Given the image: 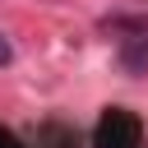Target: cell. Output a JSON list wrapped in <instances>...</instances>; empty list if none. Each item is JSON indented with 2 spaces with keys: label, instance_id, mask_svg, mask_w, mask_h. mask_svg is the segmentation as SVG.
<instances>
[{
  "label": "cell",
  "instance_id": "cell-2",
  "mask_svg": "<svg viewBox=\"0 0 148 148\" xmlns=\"http://www.w3.org/2000/svg\"><path fill=\"white\" fill-rule=\"evenodd\" d=\"M9 60H14V46H9V37L0 32V65H9Z\"/></svg>",
  "mask_w": 148,
  "mask_h": 148
},
{
  "label": "cell",
  "instance_id": "cell-1",
  "mask_svg": "<svg viewBox=\"0 0 148 148\" xmlns=\"http://www.w3.org/2000/svg\"><path fill=\"white\" fill-rule=\"evenodd\" d=\"M116 60H120V69H125V74H148V32L125 37V42H120V51H116Z\"/></svg>",
  "mask_w": 148,
  "mask_h": 148
}]
</instances>
